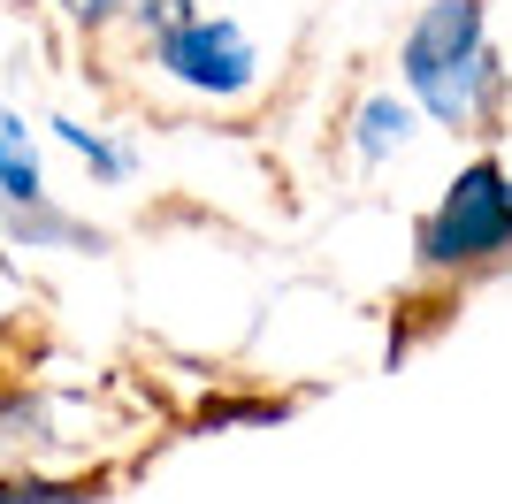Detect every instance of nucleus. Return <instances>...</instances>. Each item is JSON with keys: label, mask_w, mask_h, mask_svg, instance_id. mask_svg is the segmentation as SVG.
I'll return each mask as SVG.
<instances>
[{"label": "nucleus", "mask_w": 512, "mask_h": 504, "mask_svg": "<svg viewBox=\"0 0 512 504\" xmlns=\"http://www.w3.org/2000/svg\"><path fill=\"white\" fill-rule=\"evenodd\" d=\"M398 84L428 123L497 138L512 107V69L490 46V0H428L398 39Z\"/></svg>", "instance_id": "f257e3e1"}, {"label": "nucleus", "mask_w": 512, "mask_h": 504, "mask_svg": "<svg viewBox=\"0 0 512 504\" xmlns=\"http://www.w3.org/2000/svg\"><path fill=\"white\" fill-rule=\"evenodd\" d=\"M505 260H512V168L497 153H482L413 222V268L467 283V275H490Z\"/></svg>", "instance_id": "f03ea898"}, {"label": "nucleus", "mask_w": 512, "mask_h": 504, "mask_svg": "<svg viewBox=\"0 0 512 504\" xmlns=\"http://www.w3.org/2000/svg\"><path fill=\"white\" fill-rule=\"evenodd\" d=\"M146 54H153V69H161L176 92H192V100L230 107V100H245V92H260V46L237 16H199L192 8V16L169 23L161 39H146Z\"/></svg>", "instance_id": "7ed1b4c3"}, {"label": "nucleus", "mask_w": 512, "mask_h": 504, "mask_svg": "<svg viewBox=\"0 0 512 504\" xmlns=\"http://www.w3.org/2000/svg\"><path fill=\"white\" fill-rule=\"evenodd\" d=\"M0 230L23 252H107V230H92L85 214L54 207V191H46V199H23V207H0Z\"/></svg>", "instance_id": "20e7f679"}, {"label": "nucleus", "mask_w": 512, "mask_h": 504, "mask_svg": "<svg viewBox=\"0 0 512 504\" xmlns=\"http://www.w3.org/2000/svg\"><path fill=\"white\" fill-rule=\"evenodd\" d=\"M413 138H421V107H413L406 92H367V100L352 107V153H360L367 168L398 161Z\"/></svg>", "instance_id": "39448f33"}, {"label": "nucleus", "mask_w": 512, "mask_h": 504, "mask_svg": "<svg viewBox=\"0 0 512 504\" xmlns=\"http://www.w3.org/2000/svg\"><path fill=\"white\" fill-rule=\"evenodd\" d=\"M23 199H46V168H39V138L23 115L0 107V207H23Z\"/></svg>", "instance_id": "423d86ee"}, {"label": "nucleus", "mask_w": 512, "mask_h": 504, "mask_svg": "<svg viewBox=\"0 0 512 504\" xmlns=\"http://www.w3.org/2000/svg\"><path fill=\"white\" fill-rule=\"evenodd\" d=\"M46 130H54V138H62V146L77 153V161H85L92 176H100V184H130V176H138V153H130V146H115V138H100V130H92V123H77V115H54Z\"/></svg>", "instance_id": "0eeeda50"}, {"label": "nucleus", "mask_w": 512, "mask_h": 504, "mask_svg": "<svg viewBox=\"0 0 512 504\" xmlns=\"http://www.w3.org/2000/svg\"><path fill=\"white\" fill-rule=\"evenodd\" d=\"M46 436H54L46 398H31V390H0V451H39Z\"/></svg>", "instance_id": "6e6552de"}, {"label": "nucleus", "mask_w": 512, "mask_h": 504, "mask_svg": "<svg viewBox=\"0 0 512 504\" xmlns=\"http://www.w3.org/2000/svg\"><path fill=\"white\" fill-rule=\"evenodd\" d=\"M100 482H46V474H16L0 482V504H92Z\"/></svg>", "instance_id": "1a4fd4ad"}, {"label": "nucleus", "mask_w": 512, "mask_h": 504, "mask_svg": "<svg viewBox=\"0 0 512 504\" xmlns=\"http://www.w3.org/2000/svg\"><path fill=\"white\" fill-rule=\"evenodd\" d=\"M192 8H199V0H123V23L138 31V39H161V31H169V23H184Z\"/></svg>", "instance_id": "9d476101"}, {"label": "nucleus", "mask_w": 512, "mask_h": 504, "mask_svg": "<svg viewBox=\"0 0 512 504\" xmlns=\"http://www.w3.org/2000/svg\"><path fill=\"white\" fill-rule=\"evenodd\" d=\"M62 16L77 31H107V23H123V0H62Z\"/></svg>", "instance_id": "9b49d317"}]
</instances>
